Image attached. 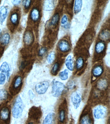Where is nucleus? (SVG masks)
<instances>
[{
	"label": "nucleus",
	"instance_id": "nucleus-6",
	"mask_svg": "<svg viewBox=\"0 0 110 124\" xmlns=\"http://www.w3.org/2000/svg\"><path fill=\"white\" fill-rule=\"evenodd\" d=\"M59 50L63 53H66L71 49L70 43L66 40H62L58 44Z\"/></svg>",
	"mask_w": 110,
	"mask_h": 124
},
{
	"label": "nucleus",
	"instance_id": "nucleus-30",
	"mask_svg": "<svg viewBox=\"0 0 110 124\" xmlns=\"http://www.w3.org/2000/svg\"><path fill=\"white\" fill-rule=\"evenodd\" d=\"M22 2V4L24 7V9L26 10H28L31 5V1H30V0H25V1H23Z\"/></svg>",
	"mask_w": 110,
	"mask_h": 124
},
{
	"label": "nucleus",
	"instance_id": "nucleus-1",
	"mask_svg": "<svg viewBox=\"0 0 110 124\" xmlns=\"http://www.w3.org/2000/svg\"><path fill=\"white\" fill-rule=\"evenodd\" d=\"M24 109L23 102L20 96L16 98L12 108V115L16 118H19L22 115Z\"/></svg>",
	"mask_w": 110,
	"mask_h": 124
},
{
	"label": "nucleus",
	"instance_id": "nucleus-17",
	"mask_svg": "<svg viewBox=\"0 0 110 124\" xmlns=\"http://www.w3.org/2000/svg\"><path fill=\"white\" fill-rule=\"evenodd\" d=\"M108 86V81L106 79H102L99 80L97 83V87L101 90H104L107 89Z\"/></svg>",
	"mask_w": 110,
	"mask_h": 124
},
{
	"label": "nucleus",
	"instance_id": "nucleus-2",
	"mask_svg": "<svg viewBox=\"0 0 110 124\" xmlns=\"http://www.w3.org/2000/svg\"><path fill=\"white\" fill-rule=\"evenodd\" d=\"M66 89V86L62 82L54 80L52 84L51 94L54 97H59L63 93Z\"/></svg>",
	"mask_w": 110,
	"mask_h": 124
},
{
	"label": "nucleus",
	"instance_id": "nucleus-36",
	"mask_svg": "<svg viewBox=\"0 0 110 124\" xmlns=\"http://www.w3.org/2000/svg\"><path fill=\"white\" fill-rule=\"evenodd\" d=\"M29 97L30 100H33L35 97L34 93L31 90H29Z\"/></svg>",
	"mask_w": 110,
	"mask_h": 124
},
{
	"label": "nucleus",
	"instance_id": "nucleus-16",
	"mask_svg": "<svg viewBox=\"0 0 110 124\" xmlns=\"http://www.w3.org/2000/svg\"><path fill=\"white\" fill-rule=\"evenodd\" d=\"M65 64L67 68L70 71H73L74 70V62H73L72 56L71 55H69L67 56Z\"/></svg>",
	"mask_w": 110,
	"mask_h": 124
},
{
	"label": "nucleus",
	"instance_id": "nucleus-23",
	"mask_svg": "<svg viewBox=\"0 0 110 124\" xmlns=\"http://www.w3.org/2000/svg\"><path fill=\"white\" fill-rule=\"evenodd\" d=\"M59 18H60L59 14V13L55 14L51 18V23H50L51 25H53V26H56L59 22Z\"/></svg>",
	"mask_w": 110,
	"mask_h": 124
},
{
	"label": "nucleus",
	"instance_id": "nucleus-10",
	"mask_svg": "<svg viewBox=\"0 0 110 124\" xmlns=\"http://www.w3.org/2000/svg\"><path fill=\"white\" fill-rule=\"evenodd\" d=\"M19 22V15L17 12H13L10 16V22L14 25L16 26Z\"/></svg>",
	"mask_w": 110,
	"mask_h": 124
},
{
	"label": "nucleus",
	"instance_id": "nucleus-7",
	"mask_svg": "<svg viewBox=\"0 0 110 124\" xmlns=\"http://www.w3.org/2000/svg\"><path fill=\"white\" fill-rule=\"evenodd\" d=\"M34 37L33 33L30 31H27L24 34L23 41L25 44L29 45L34 42Z\"/></svg>",
	"mask_w": 110,
	"mask_h": 124
},
{
	"label": "nucleus",
	"instance_id": "nucleus-29",
	"mask_svg": "<svg viewBox=\"0 0 110 124\" xmlns=\"http://www.w3.org/2000/svg\"><path fill=\"white\" fill-rule=\"evenodd\" d=\"M59 69V64L58 63H56L54 64V65L52 67V68L51 70V73L52 74L56 75Z\"/></svg>",
	"mask_w": 110,
	"mask_h": 124
},
{
	"label": "nucleus",
	"instance_id": "nucleus-22",
	"mask_svg": "<svg viewBox=\"0 0 110 124\" xmlns=\"http://www.w3.org/2000/svg\"><path fill=\"white\" fill-rule=\"evenodd\" d=\"M80 124H92L90 116L88 115H85L82 117L80 122Z\"/></svg>",
	"mask_w": 110,
	"mask_h": 124
},
{
	"label": "nucleus",
	"instance_id": "nucleus-11",
	"mask_svg": "<svg viewBox=\"0 0 110 124\" xmlns=\"http://www.w3.org/2000/svg\"><path fill=\"white\" fill-rule=\"evenodd\" d=\"M10 116V110L8 107H3L0 111V118L3 121H7Z\"/></svg>",
	"mask_w": 110,
	"mask_h": 124
},
{
	"label": "nucleus",
	"instance_id": "nucleus-33",
	"mask_svg": "<svg viewBox=\"0 0 110 124\" xmlns=\"http://www.w3.org/2000/svg\"><path fill=\"white\" fill-rule=\"evenodd\" d=\"M6 76L4 73H0V85H4L6 81Z\"/></svg>",
	"mask_w": 110,
	"mask_h": 124
},
{
	"label": "nucleus",
	"instance_id": "nucleus-34",
	"mask_svg": "<svg viewBox=\"0 0 110 124\" xmlns=\"http://www.w3.org/2000/svg\"><path fill=\"white\" fill-rule=\"evenodd\" d=\"M47 49L45 47H42L40 49L38 52V55L40 56H43L46 53Z\"/></svg>",
	"mask_w": 110,
	"mask_h": 124
},
{
	"label": "nucleus",
	"instance_id": "nucleus-15",
	"mask_svg": "<svg viewBox=\"0 0 110 124\" xmlns=\"http://www.w3.org/2000/svg\"><path fill=\"white\" fill-rule=\"evenodd\" d=\"M103 72V67L102 66L98 65L94 67L92 70V74L94 77L100 76Z\"/></svg>",
	"mask_w": 110,
	"mask_h": 124
},
{
	"label": "nucleus",
	"instance_id": "nucleus-37",
	"mask_svg": "<svg viewBox=\"0 0 110 124\" xmlns=\"http://www.w3.org/2000/svg\"><path fill=\"white\" fill-rule=\"evenodd\" d=\"M21 3V1H13L12 4L14 5V6H16V5H18Z\"/></svg>",
	"mask_w": 110,
	"mask_h": 124
},
{
	"label": "nucleus",
	"instance_id": "nucleus-35",
	"mask_svg": "<svg viewBox=\"0 0 110 124\" xmlns=\"http://www.w3.org/2000/svg\"><path fill=\"white\" fill-rule=\"evenodd\" d=\"M75 86V82L73 81V80L70 81L67 84V87L70 89H74V87Z\"/></svg>",
	"mask_w": 110,
	"mask_h": 124
},
{
	"label": "nucleus",
	"instance_id": "nucleus-19",
	"mask_svg": "<svg viewBox=\"0 0 110 124\" xmlns=\"http://www.w3.org/2000/svg\"><path fill=\"white\" fill-rule=\"evenodd\" d=\"M55 7V4L53 1H47L44 5V10L46 11H52Z\"/></svg>",
	"mask_w": 110,
	"mask_h": 124
},
{
	"label": "nucleus",
	"instance_id": "nucleus-27",
	"mask_svg": "<svg viewBox=\"0 0 110 124\" xmlns=\"http://www.w3.org/2000/svg\"><path fill=\"white\" fill-rule=\"evenodd\" d=\"M8 97L7 92L5 90H0V100L3 101L6 100Z\"/></svg>",
	"mask_w": 110,
	"mask_h": 124
},
{
	"label": "nucleus",
	"instance_id": "nucleus-20",
	"mask_svg": "<svg viewBox=\"0 0 110 124\" xmlns=\"http://www.w3.org/2000/svg\"><path fill=\"white\" fill-rule=\"evenodd\" d=\"M110 34L109 30H104L99 34V38L103 41H107L110 39Z\"/></svg>",
	"mask_w": 110,
	"mask_h": 124
},
{
	"label": "nucleus",
	"instance_id": "nucleus-32",
	"mask_svg": "<svg viewBox=\"0 0 110 124\" xmlns=\"http://www.w3.org/2000/svg\"><path fill=\"white\" fill-rule=\"evenodd\" d=\"M69 22H68V18H67V15H64V16H62L61 20V24L62 25V27L64 26L65 25H66Z\"/></svg>",
	"mask_w": 110,
	"mask_h": 124
},
{
	"label": "nucleus",
	"instance_id": "nucleus-4",
	"mask_svg": "<svg viewBox=\"0 0 110 124\" xmlns=\"http://www.w3.org/2000/svg\"><path fill=\"white\" fill-rule=\"evenodd\" d=\"M93 116L96 119L102 118L106 116L107 114V109L105 107L99 105L93 109Z\"/></svg>",
	"mask_w": 110,
	"mask_h": 124
},
{
	"label": "nucleus",
	"instance_id": "nucleus-25",
	"mask_svg": "<svg viewBox=\"0 0 110 124\" xmlns=\"http://www.w3.org/2000/svg\"><path fill=\"white\" fill-rule=\"evenodd\" d=\"M54 114L53 113H50L47 115L44 121L43 124H52L53 120Z\"/></svg>",
	"mask_w": 110,
	"mask_h": 124
},
{
	"label": "nucleus",
	"instance_id": "nucleus-26",
	"mask_svg": "<svg viewBox=\"0 0 110 124\" xmlns=\"http://www.w3.org/2000/svg\"><path fill=\"white\" fill-rule=\"evenodd\" d=\"M59 78L62 80H66L68 78V72L66 70L60 72L59 74Z\"/></svg>",
	"mask_w": 110,
	"mask_h": 124
},
{
	"label": "nucleus",
	"instance_id": "nucleus-28",
	"mask_svg": "<svg viewBox=\"0 0 110 124\" xmlns=\"http://www.w3.org/2000/svg\"><path fill=\"white\" fill-rule=\"evenodd\" d=\"M55 58V54L54 52L51 53L47 56V62H48V63L51 64L54 62Z\"/></svg>",
	"mask_w": 110,
	"mask_h": 124
},
{
	"label": "nucleus",
	"instance_id": "nucleus-39",
	"mask_svg": "<svg viewBox=\"0 0 110 124\" xmlns=\"http://www.w3.org/2000/svg\"><path fill=\"white\" fill-rule=\"evenodd\" d=\"M29 124H33V123H29Z\"/></svg>",
	"mask_w": 110,
	"mask_h": 124
},
{
	"label": "nucleus",
	"instance_id": "nucleus-18",
	"mask_svg": "<svg viewBox=\"0 0 110 124\" xmlns=\"http://www.w3.org/2000/svg\"><path fill=\"white\" fill-rule=\"evenodd\" d=\"M10 40V36L9 33H6L3 34L0 38L1 43L3 45H7L9 43Z\"/></svg>",
	"mask_w": 110,
	"mask_h": 124
},
{
	"label": "nucleus",
	"instance_id": "nucleus-24",
	"mask_svg": "<svg viewBox=\"0 0 110 124\" xmlns=\"http://www.w3.org/2000/svg\"><path fill=\"white\" fill-rule=\"evenodd\" d=\"M84 61L82 57H79L78 58L76 61V68L78 70H81L84 66Z\"/></svg>",
	"mask_w": 110,
	"mask_h": 124
},
{
	"label": "nucleus",
	"instance_id": "nucleus-13",
	"mask_svg": "<svg viewBox=\"0 0 110 124\" xmlns=\"http://www.w3.org/2000/svg\"><path fill=\"white\" fill-rule=\"evenodd\" d=\"M106 49V44L103 41H99L96 43L95 47V51L97 54L103 53Z\"/></svg>",
	"mask_w": 110,
	"mask_h": 124
},
{
	"label": "nucleus",
	"instance_id": "nucleus-21",
	"mask_svg": "<svg viewBox=\"0 0 110 124\" xmlns=\"http://www.w3.org/2000/svg\"><path fill=\"white\" fill-rule=\"evenodd\" d=\"M82 7V1L81 0H76L75 1L74 11L75 14H77L81 11Z\"/></svg>",
	"mask_w": 110,
	"mask_h": 124
},
{
	"label": "nucleus",
	"instance_id": "nucleus-38",
	"mask_svg": "<svg viewBox=\"0 0 110 124\" xmlns=\"http://www.w3.org/2000/svg\"><path fill=\"white\" fill-rule=\"evenodd\" d=\"M1 32H2L1 30L0 29V38H1Z\"/></svg>",
	"mask_w": 110,
	"mask_h": 124
},
{
	"label": "nucleus",
	"instance_id": "nucleus-8",
	"mask_svg": "<svg viewBox=\"0 0 110 124\" xmlns=\"http://www.w3.org/2000/svg\"><path fill=\"white\" fill-rule=\"evenodd\" d=\"M30 18L34 23L38 22L40 18V11L38 8L34 7L31 10L30 13Z\"/></svg>",
	"mask_w": 110,
	"mask_h": 124
},
{
	"label": "nucleus",
	"instance_id": "nucleus-31",
	"mask_svg": "<svg viewBox=\"0 0 110 124\" xmlns=\"http://www.w3.org/2000/svg\"><path fill=\"white\" fill-rule=\"evenodd\" d=\"M65 120V111L64 110H61L59 112V120L60 122H64Z\"/></svg>",
	"mask_w": 110,
	"mask_h": 124
},
{
	"label": "nucleus",
	"instance_id": "nucleus-14",
	"mask_svg": "<svg viewBox=\"0 0 110 124\" xmlns=\"http://www.w3.org/2000/svg\"><path fill=\"white\" fill-rule=\"evenodd\" d=\"M22 84V78L20 76H17L14 80L13 84V88L15 90H17L21 87Z\"/></svg>",
	"mask_w": 110,
	"mask_h": 124
},
{
	"label": "nucleus",
	"instance_id": "nucleus-12",
	"mask_svg": "<svg viewBox=\"0 0 110 124\" xmlns=\"http://www.w3.org/2000/svg\"><path fill=\"white\" fill-rule=\"evenodd\" d=\"M8 15V8L6 6L0 8V23L2 24L6 19Z\"/></svg>",
	"mask_w": 110,
	"mask_h": 124
},
{
	"label": "nucleus",
	"instance_id": "nucleus-9",
	"mask_svg": "<svg viewBox=\"0 0 110 124\" xmlns=\"http://www.w3.org/2000/svg\"><path fill=\"white\" fill-rule=\"evenodd\" d=\"M0 71L2 73L6 75L8 79L9 78L10 74V67L7 62H5L1 65L0 67Z\"/></svg>",
	"mask_w": 110,
	"mask_h": 124
},
{
	"label": "nucleus",
	"instance_id": "nucleus-5",
	"mask_svg": "<svg viewBox=\"0 0 110 124\" xmlns=\"http://www.w3.org/2000/svg\"><path fill=\"white\" fill-rule=\"evenodd\" d=\"M71 99L72 104L74 105V108L75 109H77L79 107L82 100L80 94L77 92H75L72 94Z\"/></svg>",
	"mask_w": 110,
	"mask_h": 124
},
{
	"label": "nucleus",
	"instance_id": "nucleus-3",
	"mask_svg": "<svg viewBox=\"0 0 110 124\" xmlns=\"http://www.w3.org/2000/svg\"><path fill=\"white\" fill-rule=\"evenodd\" d=\"M49 86V83L47 81H41L35 86V90L38 94L42 95L45 94Z\"/></svg>",
	"mask_w": 110,
	"mask_h": 124
}]
</instances>
